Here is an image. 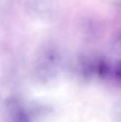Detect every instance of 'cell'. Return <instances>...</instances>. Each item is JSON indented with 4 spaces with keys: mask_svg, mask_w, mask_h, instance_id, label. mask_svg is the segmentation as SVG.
I'll return each mask as SVG.
<instances>
[{
    "mask_svg": "<svg viewBox=\"0 0 121 122\" xmlns=\"http://www.w3.org/2000/svg\"><path fill=\"white\" fill-rule=\"evenodd\" d=\"M61 61V54L57 47L52 44L42 46L34 61V77L40 83L51 81L58 75Z\"/></svg>",
    "mask_w": 121,
    "mask_h": 122,
    "instance_id": "obj_1",
    "label": "cell"
},
{
    "mask_svg": "<svg viewBox=\"0 0 121 122\" xmlns=\"http://www.w3.org/2000/svg\"><path fill=\"white\" fill-rule=\"evenodd\" d=\"M26 9L33 18L51 21L58 14V6L56 0H26Z\"/></svg>",
    "mask_w": 121,
    "mask_h": 122,
    "instance_id": "obj_2",
    "label": "cell"
}]
</instances>
